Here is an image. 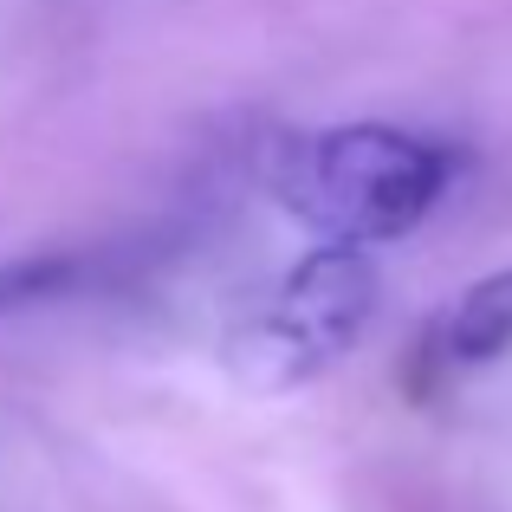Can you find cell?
<instances>
[{"label": "cell", "mask_w": 512, "mask_h": 512, "mask_svg": "<svg viewBox=\"0 0 512 512\" xmlns=\"http://www.w3.org/2000/svg\"><path fill=\"white\" fill-rule=\"evenodd\" d=\"M137 266V247H46L0 260V312H39L59 299H85L104 292Z\"/></svg>", "instance_id": "4"}, {"label": "cell", "mask_w": 512, "mask_h": 512, "mask_svg": "<svg viewBox=\"0 0 512 512\" xmlns=\"http://www.w3.org/2000/svg\"><path fill=\"white\" fill-rule=\"evenodd\" d=\"M454 156L396 124H338L273 156V195L305 234L338 247L396 240L448 195Z\"/></svg>", "instance_id": "1"}, {"label": "cell", "mask_w": 512, "mask_h": 512, "mask_svg": "<svg viewBox=\"0 0 512 512\" xmlns=\"http://www.w3.org/2000/svg\"><path fill=\"white\" fill-rule=\"evenodd\" d=\"M376 312V266L363 247H312L286 279L273 286V299L253 305L234 331H227V370L260 396L312 383L318 370L344 357L363 338Z\"/></svg>", "instance_id": "2"}, {"label": "cell", "mask_w": 512, "mask_h": 512, "mask_svg": "<svg viewBox=\"0 0 512 512\" xmlns=\"http://www.w3.org/2000/svg\"><path fill=\"white\" fill-rule=\"evenodd\" d=\"M415 350H422V363H435V370H480V363H500L512 350V266L474 279L467 292H454L448 312L428 325V338Z\"/></svg>", "instance_id": "3"}]
</instances>
